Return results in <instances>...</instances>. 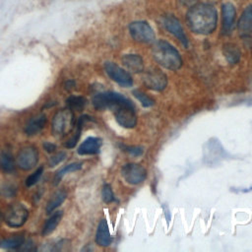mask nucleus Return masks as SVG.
<instances>
[{
    "label": "nucleus",
    "mask_w": 252,
    "mask_h": 252,
    "mask_svg": "<svg viewBox=\"0 0 252 252\" xmlns=\"http://www.w3.org/2000/svg\"><path fill=\"white\" fill-rule=\"evenodd\" d=\"M186 22L189 29L198 34L212 33L218 22L216 8L208 3L195 4L187 12Z\"/></svg>",
    "instance_id": "obj_1"
},
{
    "label": "nucleus",
    "mask_w": 252,
    "mask_h": 252,
    "mask_svg": "<svg viewBox=\"0 0 252 252\" xmlns=\"http://www.w3.org/2000/svg\"><path fill=\"white\" fill-rule=\"evenodd\" d=\"M152 54L157 63L165 69L176 71L182 66V58L178 50L165 40H158L154 43Z\"/></svg>",
    "instance_id": "obj_2"
},
{
    "label": "nucleus",
    "mask_w": 252,
    "mask_h": 252,
    "mask_svg": "<svg viewBox=\"0 0 252 252\" xmlns=\"http://www.w3.org/2000/svg\"><path fill=\"white\" fill-rule=\"evenodd\" d=\"M92 102H93V105L98 110L106 109V108L115 110L116 108L125 104H129L132 101L118 93L104 92V93L96 94L93 97Z\"/></svg>",
    "instance_id": "obj_3"
},
{
    "label": "nucleus",
    "mask_w": 252,
    "mask_h": 252,
    "mask_svg": "<svg viewBox=\"0 0 252 252\" xmlns=\"http://www.w3.org/2000/svg\"><path fill=\"white\" fill-rule=\"evenodd\" d=\"M74 121L75 119L72 110L69 108L58 110L53 115L51 122V131L53 135L63 136L68 134L74 126Z\"/></svg>",
    "instance_id": "obj_4"
},
{
    "label": "nucleus",
    "mask_w": 252,
    "mask_h": 252,
    "mask_svg": "<svg viewBox=\"0 0 252 252\" xmlns=\"http://www.w3.org/2000/svg\"><path fill=\"white\" fill-rule=\"evenodd\" d=\"M29 218V210L21 203L11 204L4 213V220L11 227H21Z\"/></svg>",
    "instance_id": "obj_5"
},
{
    "label": "nucleus",
    "mask_w": 252,
    "mask_h": 252,
    "mask_svg": "<svg viewBox=\"0 0 252 252\" xmlns=\"http://www.w3.org/2000/svg\"><path fill=\"white\" fill-rule=\"evenodd\" d=\"M129 32L132 38L140 43H152L155 40L154 30L145 21L131 23L129 25Z\"/></svg>",
    "instance_id": "obj_6"
},
{
    "label": "nucleus",
    "mask_w": 252,
    "mask_h": 252,
    "mask_svg": "<svg viewBox=\"0 0 252 252\" xmlns=\"http://www.w3.org/2000/svg\"><path fill=\"white\" fill-rule=\"evenodd\" d=\"M143 83L150 90L161 92L167 86V77L159 69L151 68L145 72Z\"/></svg>",
    "instance_id": "obj_7"
},
{
    "label": "nucleus",
    "mask_w": 252,
    "mask_h": 252,
    "mask_svg": "<svg viewBox=\"0 0 252 252\" xmlns=\"http://www.w3.org/2000/svg\"><path fill=\"white\" fill-rule=\"evenodd\" d=\"M121 175L128 184L138 185L146 179L147 171L142 165L134 162H129L122 166Z\"/></svg>",
    "instance_id": "obj_8"
},
{
    "label": "nucleus",
    "mask_w": 252,
    "mask_h": 252,
    "mask_svg": "<svg viewBox=\"0 0 252 252\" xmlns=\"http://www.w3.org/2000/svg\"><path fill=\"white\" fill-rule=\"evenodd\" d=\"M104 70L107 74V76L117 83L119 86L123 88H129L133 85V80L131 75L122 69L120 66L113 62H105L104 64Z\"/></svg>",
    "instance_id": "obj_9"
},
{
    "label": "nucleus",
    "mask_w": 252,
    "mask_h": 252,
    "mask_svg": "<svg viewBox=\"0 0 252 252\" xmlns=\"http://www.w3.org/2000/svg\"><path fill=\"white\" fill-rule=\"evenodd\" d=\"M38 160V152L33 146H27L20 150L16 157V163L22 170L33 168Z\"/></svg>",
    "instance_id": "obj_10"
},
{
    "label": "nucleus",
    "mask_w": 252,
    "mask_h": 252,
    "mask_svg": "<svg viewBox=\"0 0 252 252\" xmlns=\"http://www.w3.org/2000/svg\"><path fill=\"white\" fill-rule=\"evenodd\" d=\"M117 123L124 128H134L137 124V115L133 103L122 105L113 110Z\"/></svg>",
    "instance_id": "obj_11"
},
{
    "label": "nucleus",
    "mask_w": 252,
    "mask_h": 252,
    "mask_svg": "<svg viewBox=\"0 0 252 252\" xmlns=\"http://www.w3.org/2000/svg\"><path fill=\"white\" fill-rule=\"evenodd\" d=\"M162 25L165 30L170 32L173 36H175L183 46H188V39L183 31V28L179 21L173 16H166L162 20Z\"/></svg>",
    "instance_id": "obj_12"
},
{
    "label": "nucleus",
    "mask_w": 252,
    "mask_h": 252,
    "mask_svg": "<svg viewBox=\"0 0 252 252\" xmlns=\"http://www.w3.org/2000/svg\"><path fill=\"white\" fill-rule=\"evenodd\" d=\"M221 15H222V32L224 34H228L234 28V22L236 17V11L234 6L226 2L221 7Z\"/></svg>",
    "instance_id": "obj_13"
},
{
    "label": "nucleus",
    "mask_w": 252,
    "mask_h": 252,
    "mask_svg": "<svg viewBox=\"0 0 252 252\" xmlns=\"http://www.w3.org/2000/svg\"><path fill=\"white\" fill-rule=\"evenodd\" d=\"M238 31L241 36H249L252 33V4L242 12L238 21Z\"/></svg>",
    "instance_id": "obj_14"
},
{
    "label": "nucleus",
    "mask_w": 252,
    "mask_h": 252,
    "mask_svg": "<svg viewBox=\"0 0 252 252\" xmlns=\"http://www.w3.org/2000/svg\"><path fill=\"white\" fill-rule=\"evenodd\" d=\"M46 115L45 114H37L33 117H32L26 124L25 126V133L27 136L29 137H32V136H34L36 135L38 132H40L45 124H46Z\"/></svg>",
    "instance_id": "obj_15"
},
{
    "label": "nucleus",
    "mask_w": 252,
    "mask_h": 252,
    "mask_svg": "<svg viewBox=\"0 0 252 252\" xmlns=\"http://www.w3.org/2000/svg\"><path fill=\"white\" fill-rule=\"evenodd\" d=\"M101 144V139L96 137H89L79 146L77 152L81 156L96 155L99 153Z\"/></svg>",
    "instance_id": "obj_16"
},
{
    "label": "nucleus",
    "mask_w": 252,
    "mask_h": 252,
    "mask_svg": "<svg viewBox=\"0 0 252 252\" xmlns=\"http://www.w3.org/2000/svg\"><path fill=\"white\" fill-rule=\"evenodd\" d=\"M123 65L133 73H141L144 71V62L139 54H125L122 57Z\"/></svg>",
    "instance_id": "obj_17"
},
{
    "label": "nucleus",
    "mask_w": 252,
    "mask_h": 252,
    "mask_svg": "<svg viewBox=\"0 0 252 252\" xmlns=\"http://www.w3.org/2000/svg\"><path fill=\"white\" fill-rule=\"evenodd\" d=\"M111 235L108 229V225L105 220H101L97 225L95 233V242L101 247H106L111 243Z\"/></svg>",
    "instance_id": "obj_18"
},
{
    "label": "nucleus",
    "mask_w": 252,
    "mask_h": 252,
    "mask_svg": "<svg viewBox=\"0 0 252 252\" xmlns=\"http://www.w3.org/2000/svg\"><path fill=\"white\" fill-rule=\"evenodd\" d=\"M93 120H94V119H93L91 116H89V115H83V116H81V117L79 118L78 122H77V125H76L77 127H76V130H75L74 135H73L70 139H68L67 142H65L64 146H65L66 148H68V149L74 148V147L77 145V143H78V141H79V139H80L83 125H84L86 122H88V121H93Z\"/></svg>",
    "instance_id": "obj_19"
},
{
    "label": "nucleus",
    "mask_w": 252,
    "mask_h": 252,
    "mask_svg": "<svg viewBox=\"0 0 252 252\" xmlns=\"http://www.w3.org/2000/svg\"><path fill=\"white\" fill-rule=\"evenodd\" d=\"M222 52H223V55H224L226 61L229 64H236L240 59L241 52H240L238 46L235 45L234 43H225L223 45Z\"/></svg>",
    "instance_id": "obj_20"
},
{
    "label": "nucleus",
    "mask_w": 252,
    "mask_h": 252,
    "mask_svg": "<svg viewBox=\"0 0 252 252\" xmlns=\"http://www.w3.org/2000/svg\"><path fill=\"white\" fill-rule=\"evenodd\" d=\"M67 194L64 190H58L56 191L48 200L46 207H45V212L46 214L52 213L56 208H58L66 199Z\"/></svg>",
    "instance_id": "obj_21"
},
{
    "label": "nucleus",
    "mask_w": 252,
    "mask_h": 252,
    "mask_svg": "<svg viewBox=\"0 0 252 252\" xmlns=\"http://www.w3.org/2000/svg\"><path fill=\"white\" fill-rule=\"evenodd\" d=\"M63 217V212H55L48 220H46L43 227H42V235H48L52 231H54L59 224L61 219Z\"/></svg>",
    "instance_id": "obj_22"
},
{
    "label": "nucleus",
    "mask_w": 252,
    "mask_h": 252,
    "mask_svg": "<svg viewBox=\"0 0 252 252\" xmlns=\"http://www.w3.org/2000/svg\"><path fill=\"white\" fill-rule=\"evenodd\" d=\"M24 241H25V238L23 234H17V235H14L13 237L3 238L0 240V248L8 249V250L18 249L23 245Z\"/></svg>",
    "instance_id": "obj_23"
},
{
    "label": "nucleus",
    "mask_w": 252,
    "mask_h": 252,
    "mask_svg": "<svg viewBox=\"0 0 252 252\" xmlns=\"http://www.w3.org/2000/svg\"><path fill=\"white\" fill-rule=\"evenodd\" d=\"M0 168L6 173H10L15 169V160L9 151H2L0 154Z\"/></svg>",
    "instance_id": "obj_24"
},
{
    "label": "nucleus",
    "mask_w": 252,
    "mask_h": 252,
    "mask_svg": "<svg viewBox=\"0 0 252 252\" xmlns=\"http://www.w3.org/2000/svg\"><path fill=\"white\" fill-rule=\"evenodd\" d=\"M81 168H82V163L81 162H72V163H69V164L65 165L64 167H62L60 170H58L55 173V175L53 177V185H58V183L61 181L63 176H65L68 172L77 171Z\"/></svg>",
    "instance_id": "obj_25"
},
{
    "label": "nucleus",
    "mask_w": 252,
    "mask_h": 252,
    "mask_svg": "<svg viewBox=\"0 0 252 252\" xmlns=\"http://www.w3.org/2000/svg\"><path fill=\"white\" fill-rule=\"evenodd\" d=\"M66 104H67V106L70 110L79 111V110H82L85 107V105L87 104V99L83 96L71 95L67 98Z\"/></svg>",
    "instance_id": "obj_26"
},
{
    "label": "nucleus",
    "mask_w": 252,
    "mask_h": 252,
    "mask_svg": "<svg viewBox=\"0 0 252 252\" xmlns=\"http://www.w3.org/2000/svg\"><path fill=\"white\" fill-rule=\"evenodd\" d=\"M133 94L144 107H150L155 104V99L141 90H134Z\"/></svg>",
    "instance_id": "obj_27"
},
{
    "label": "nucleus",
    "mask_w": 252,
    "mask_h": 252,
    "mask_svg": "<svg viewBox=\"0 0 252 252\" xmlns=\"http://www.w3.org/2000/svg\"><path fill=\"white\" fill-rule=\"evenodd\" d=\"M43 172V166L38 167L33 173H32L31 175L28 176V178L26 179V185L28 187H32L33 186L35 183H37V181L39 180V178L41 177Z\"/></svg>",
    "instance_id": "obj_28"
},
{
    "label": "nucleus",
    "mask_w": 252,
    "mask_h": 252,
    "mask_svg": "<svg viewBox=\"0 0 252 252\" xmlns=\"http://www.w3.org/2000/svg\"><path fill=\"white\" fill-rule=\"evenodd\" d=\"M101 197L103 202L105 203H111L114 201V194L111 189V186L109 184H104L101 190Z\"/></svg>",
    "instance_id": "obj_29"
},
{
    "label": "nucleus",
    "mask_w": 252,
    "mask_h": 252,
    "mask_svg": "<svg viewBox=\"0 0 252 252\" xmlns=\"http://www.w3.org/2000/svg\"><path fill=\"white\" fill-rule=\"evenodd\" d=\"M66 152H59L57 154H55L54 156H52L49 160H48V164L50 167H53L55 165H57L58 163H60L61 161H63L66 158Z\"/></svg>",
    "instance_id": "obj_30"
},
{
    "label": "nucleus",
    "mask_w": 252,
    "mask_h": 252,
    "mask_svg": "<svg viewBox=\"0 0 252 252\" xmlns=\"http://www.w3.org/2000/svg\"><path fill=\"white\" fill-rule=\"evenodd\" d=\"M122 148L125 152H127L128 154H130L132 156H141L144 152L143 148L138 147V146H123Z\"/></svg>",
    "instance_id": "obj_31"
},
{
    "label": "nucleus",
    "mask_w": 252,
    "mask_h": 252,
    "mask_svg": "<svg viewBox=\"0 0 252 252\" xmlns=\"http://www.w3.org/2000/svg\"><path fill=\"white\" fill-rule=\"evenodd\" d=\"M43 149L46 153H53L56 150V145L50 143V142H44L43 143Z\"/></svg>",
    "instance_id": "obj_32"
},
{
    "label": "nucleus",
    "mask_w": 252,
    "mask_h": 252,
    "mask_svg": "<svg viewBox=\"0 0 252 252\" xmlns=\"http://www.w3.org/2000/svg\"><path fill=\"white\" fill-rule=\"evenodd\" d=\"M180 3L184 6H188V7H192L193 5L197 4V0H179Z\"/></svg>",
    "instance_id": "obj_33"
},
{
    "label": "nucleus",
    "mask_w": 252,
    "mask_h": 252,
    "mask_svg": "<svg viewBox=\"0 0 252 252\" xmlns=\"http://www.w3.org/2000/svg\"><path fill=\"white\" fill-rule=\"evenodd\" d=\"M74 86H75V83H74L73 81H69V82L66 83V89H68V90L71 89V88L74 87Z\"/></svg>",
    "instance_id": "obj_34"
}]
</instances>
